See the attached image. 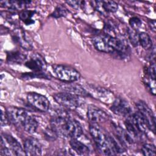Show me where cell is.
I'll return each mask as SVG.
<instances>
[{"mask_svg": "<svg viewBox=\"0 0 156 156\" xmlns=\"http://www.w3.org/2000/svg\"><path fill=\"white\" fill-rule=\"evenodd\" d=\"M52 127L58 135L70 139L78 138L83 133L80 124L68 115H56L51 120Z\"/></svg>", "mask_w": 156, "mask_h": 156, "instance_id": "cell-1", "label": "cell"}, {"mask_svg": "<svg viewBox=\"0 0 156 156\" xmlns=\"http://www.w3.org/2000/svg\"><path fill=\"white\" fill-rule=\"evenodd\" d=\"M89 131L99 152L104 155H115L106 135L98 124L91 123L89 127Z\"/></svg>", "mask_w": 156, "mask_h": 156, "instance_id": "cell-2", "label": "cell"}, {"mask_svg": "<svg viewBox=\"0 0 156 156\" xmlns=\"http://www.w3.org/2000/svg\"><path fill=\"white\" fill-rule=\"evenodd\" d=\"M53 71L56 77L63 82H74L78 80L80 74L75 68L65 65H54Z\"/></svg>", "mask_w": 156, "mask_h": 156, "instance_id": "cell-3", "label": "cell"}, {"mask_svg": "<svg viewBox=\"0 0 156 156\" xmlns=\"http://www.w3.org/2000/svg\"><path fill=\"white\" fill-rule=\"evenodd\" d=\"M53 97L57 104L70 110H75L80 105V101L78 96L65 91L56 93Z\"/></svg>", "mask_w": 156, "mask_h": 156, "instance_id": "cell-4", "label": "cell"}, {"mask_svg": "<svg viewBox=\"0 0 156 156\" xmlns=\"http://www.w3.org/2000/svg\"><path fill=\"white\" fill-rule=\"evenodd\" d=\"M26 98L28 103L38 111L46 112L49 110L50 102L43 95L35 92H30L27 94Z\"/></svg>", "mask_w": 156, "mask_h": 156, "instance_id": "cell-5", "label": "cell"}, {"mask_svg": "<svg viewBox=\"0 0 156 156\" xmlns=\"http://www.w3.org/2000/svg\"><path fill=\"white\" fill-rule=\"evenodd\" d=\"M138 112L144 119L149 130L154 133L155 132V117L151 108L143 101H139L136 103Z\"/></svg>", "mask_w": 156, "mask_h": 156, "instance_id": "cell-6", "label": "cell"}, {"mask_svg": "<svg viewBox=\"0 0 156 156\" xmlns=\"http://www.w3.org/2000/svg\"><path fill=\"white\" fill-rule=\"evenodd\" d=\"M10 122L19 127H23V126L28 116L27 112L20 107L10 106L6 108Z\"/></svg>", "mask_w": 156, "mask_h": 156, "instance_id": "cell-7", "label": "cell"}, {"mask_svg": "<svg viewBox=\"0 0 156 156\" xmlns=\"http://www.w3.org/2000/svg\"><path fill=\"white\" fill-rule=\"evenodd\" d=\"M1 146L9 148L14 154V155H26L24 149L22 147L20 143L12 135L4 133L1 137Z\"/></svg>", "mask_w": 156, "mask_h": 156, "instance_id": "cell-8", "label": "cell"}, {"mask_svg": "<svg viewBox=\"0 0 156 156\" xmlns=\"http://www.w3.org/2000/svg\"><path fill=\"white\" fill-rule=\"evenodd\" d=\"M110 109L115 114L124 117L128 118L132 114V109L129 104L121 98H116L113 101Z\"/></svg>", "mask_w": 156, "mask_h": 156, "instance_id": "cell-9", "label": "cell"}, {"mask_svg": "<svg viewBox=\"0 0 156 156\" xmlns=\"http://www.w3.org/2000/svg\"><path fill=\"white\" fill-rule=\"evenodd\" d=\"M87 115L89 121L95 124L104 122L108 118V115L104 111L93 105H88Z\"/></svg>", "mask_w": 156, "mask_h": 156, "instance_id": "cell-10", "label": "cell"}, {"mask_svg": "<svg viewBox=\"0 0 156 156\" xmlns=\"http://www.w3.org/2000/svg\"><path fill=\"white\" fill-rule=\"evenodd\" d=\"M12 38L15 43L26 50H31L33 48L30 40L22 29H16L12 33Z\"/></svg>", "mask_w": 156, "mask_h": 156, "instance_id": "cell-11", "label": "cell"}, {"mask_svg": "<svg viewBox=\"0 0 156 156\" xmlns=\"http://www.w3.org/2000/svg\"><path fill=\"white\" fill-rule=\"evenodd\" d=\"M24 149L26 155L34 156L41 154V146L39 141L35 138L26 139L24 143Z\"/></svg>", "mask_w": 156, "mask_h": 156, "instance_id": "cell-12", "label": "cell"}, {"mask_svg": "<svg viewBox=\"0 0 156 156\" xmlns=\"http://www.w3.org/2000/svg\"><path fill=\"white\" fill-rule=\"evenodd\" d=\"M60 87L64 91L82 97L90 96L89 93L82 86L72 82H64L60 85Z\"/></svg>", "mask_w": 156, "mask_h": 156, "instance_id": "cell-13", "label": "cell"}, {"mask_svg": "<svg viewBox=\"0 0 156 156\" xmlns=\"http://www.w3.org/2000/svg\"><path fill=\"white\" fill-rule=\"evenodd\" d=\"M31 3L30 1H2L0 2L1 6L12 12L16 10H25V9Z\"/></svg>", "mask_w": 156, "mask_h": 156, "instance_id": "cell-14", "label": "cell"}, {"mask_svg": "<svg viewBox=\"0 0 156 156\" xmlns=\"http://www.w3.org/2000/svg\"><path fill=\"white\" fill-rule=\"evenodd\" d=\"M129 118L132 121L135 127L137 129V130L141 135L146 134L147 133V131L149 130L146 124V122L138 112L132 113V114L131 115V116H129Z\"/></svg>", "mask_w": 156, "mask_h": 156, "instance_id": "cell-15", "label": "cell"}, {"mask_svg": "<svg viewBox=\"0 0 156 156\" xmlns=\"http://www.w3.org/2000/svg\"><path fill=\"white\" fill-rule=\"evenodd\" d=\"M25 66L33 71H42L45 67V63L40 55L33 56L25 62Z\"/></svg>", "mask_w": 156, "mask_h": 156, "instance_id": "cell-16", "label": "cell"}, {"mask_svg": "<svg viewBox=\"0 0 156 156\" xmlns=\"http://www.w3.org/2000/svg\"><path fill=\"white\" fill-rule=\"evenodd\" d=\"M93 44L94 48L103 52L112 53L113 49L108 45L103 35H98L93 38Z\"/></svg>", "mask_w": 156, "mask_h": 156, "instance_id": "cell-17", "label": "cell"}, {"mask_svg": "<svg viewBox=\"0 0 156 156\" xmlns=\"http://www.w3.org/2000/svg\"><path fill=\"white\" fill-rule=\"evenodd\" d=\"M115 130L117 140L123 146L128 144H132L133 143V138L127 131H126L118 126H115Z\"/></svg>", "mask_w": 156, "mask_h": 156, "instance_id": "cell-18", "label": "cell"}, {"mask_svg": "<svg viewBox=\"0 0 156 156\" xmlns=\"http://www.w3.org/2000/svg\"><path fill=\"white\" fill-rule=\"evenodd\" d=\"M69 144L72 149L79 155H87L90 152L89 148L84 143L79 141L77 138L71 139Z\"/></svg>", "mask_w": 156, "mask_h": 156, "instance_id": "cell-19", "label": "cell"}, {"mask_svg": "<svg viewBox=\"0 0 156 156\" xmlns=\"http://www.w3.org/2000/svg\"><path fill=\"white\" fill-rule=\"evenodd\" d=\"M38 126V123L37 119L34 117L29 115L23 126V128L26 132L32 134L36 132Z\"/></svg>", "mask_w": 156, "mask_h": 156, "instance_id": "cell-20", "label": "cell"}, {"mask_svg": "<svg viewBox=\"0 0 156 156\" xmlns=\"http://www.w3.org/2000/svg\"><path fill=\"white\" fill-rule=\"evenodd\" d=\"M7 60L10 63H21L26 60V55L19 51H13L7 53Z\"/></svg>", "mask_w": 156, "mask_h": 156, "instance_id": "cell-21", "label": "cell"}, {"mask_svg": "<svg viewBox=\"0 0 156 156\" xmlns=\"http://www.w3.org/2000/svg\"><path fill=\"white\" fill-rule=\"evenodd\" d=\"M139 44L146 50L152 48V41L150 36L144 32L139 34Z\"/></svg>", "mask_w": 156, "mask_h": 156, "instance_id": "cell-22", "label": "cell"}, {"mask_svg": "<svg viewBox=\"0 0 156 156\" xmlns=\"http://www.w3.org/2000/svg\"><path fill=\"white\" fill-rule=\"evenodd\" d=\"M35 14V11L25 10L20 13L19 17L20 20L23 21L26 25H30L35 23V21L32 19Z\"/></svg>", "mask_w": 156, "mask_h": 156, "instance_id": "cell-23", "label": "cell"}, {"mask_svg": "<svg viewBox=\"0 0 156 156\" xmlns=\"http://www.w3.org/2000/svg\"><path fill=\"white\" fill-rule=\"evenodd\" d=\"M101 3L103 10L106 14L109 12H115L118 9V4L113 1H101Z\"/></svg>", "mask_w": 156, "mask_h": 156, "instance_id": "cell-24", "label": "cell"}, {"mask_svg": "<svg viewBox=\"0 0 156 156\" xmlns=\"http://www.w3.org/2000/svg\"><path fill=\"white\" fill-rule=\"evenodd\" d=\"M127 32L128 35L129 39L132 43V44L136 47L139 44V34L137 31L132 29L131 27H128L127 29Z\"/></svg>", "mask_w": 156, "mask_h": 156, "instance_id": "cell-25", "label": "cell"}, {"mask_svg": "<svg viewBox=\"0 0 156 156\" xmlns=\"http://www.w3.org/2000/svg\"><path fill=\"white\" fill-rule=\"evenodd\" d=\"M144 83L146 88L149 90V91L154 96L155 95V79H152L147 76H146L144 78Z\"/></svg>", "mask_w": 156, "mask_h": 156, "instance_id": "cell-26", "label": "cell"}, {"mask_svg": "<svg viewBox=\"0 0 156 156\" xmlns=\"http://www.w3.org/2000/svg\"><path fill=\"white\" fill-rule=\"evenodd\" d=\"M156 148L154 144L146 143L141 147V152L145 156H154L155 155Z\"/></svg>", "mask_w": 156, "mask_h": 156, "instance_id": "cell-27", "label": "cell"}, {"mask_svg": "<svg viewBox=\"0 0 156 156\" xmlns=\"http://www.w3.org/2000/svg\"><path fill=\"white\" fill-rule=\"evenodd\" d=\"M67 11L66 9L61 5H58L53 12L51 14V16L54 18H58L66 16Z\"/></svg>", "mask_w": 156, "mask_h": 156, "instance_id": "cell-28", "label": "cell"}, {"mask_svg": "<svg viewBox=\"0 0 156 156\" xmlns=\"http://www.w3.org/2000/svg\"><path fill=\"white\" fill-rule=\"evenodd\" d=\"M22 77L24 79H31V78H48V76L43 71H34L33 73H26V74H23Z\"/></svg>", "mask_w": 156, "mask_h": 156, "instance_id": "cell-29", "label": "cell"}, {"mask_svg": "<svg viewBox=\"0 0 156 156\" xmlns=\"http://www.w3.org/2000/svg\"><path fill=\"white\" fill-rule=\"evenodd\" d=\"M44 135L46 137V138L50 141H54L57 139L58 135L56 132V131L51 127L50 128H47L44 131Z\"/></svg>", "mask_w": 156, "mask_h": 156, "instance_id": "cell-30", "label": "cell"}, {"mask_svg": "<svg viewBox=\"0 0 156 156\" xmlns=\"http://www.w3.org/2000/svg\"><path fill=\"white\" fill-rule=\"evenodd\" d=\"M129 24H130V27H131L132 29L136 30H138L142 25V21H141V20L136 17V16H134L131 18L129 21Z\"/></svg>", "mask_w": 156, "mask_h": 156, "instance_id": "cell-31", "label": "cell"}, {"mask_svg": "<svg viewBox=\"0 0 156 156\" xmlns=\"http://www.w3.org/2000/svg\"><path fill=\"white\" fill-rule=\"evenodd\" d=\"M146 76L155 79V63L151 62L150 65L146 68Z\"/></svg>", "mask_w": 156, "mask_h": 156, "instance_id": "cell-32", "label": "cell"}, {"mask_svg": "<svg viewBox=\"0 0 156 156\" xmlns=\"http://www.w3.org/2000/svg\"><path fill=\"white\" fill-rule=\"evenodd\" d=\"M10 122L8 115L7 113L6 110L5 112H4L2 110H1V125L2 126H6Z\"/></svg>", "mask_w": 156, "mask_h": 156, "instance_id": "cell-33", "label": "cell"}, {"mask_svg": "<svg viewBox=\"0 0 156 156\" xmlns=\"http://www.w3.org/2000/svg\"><path fill=\"white\" fill-rule=\"evenodd\" d=\"M66 2L69 4L71 7L74 9H79L83 4V1H66Z\"/></svg>", "mask_w": 156, "mask_h": 156, "instance_id": "cell-34", "label": "cell"}, {"mask_svg": "<svg viewBox=\"0 0 156 156\" xmlns=\"http://www.w3.org/2000/svg\"><path fill=\"white\" fill-rule=\"evenodd\" d=\"M148 25H149L151 30L152 32H155V30H156V22H155V20H151L149 21Z\"/></svg>", "mask_w": 156, "mask_h": 156, "instance_id": "cell-35", "label": "cell"}]
</instances>
